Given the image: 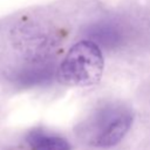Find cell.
<instances>
[{
	"instance_id": "obj_1",
	"label": "cell",
	"mask_w": 150,
	"mask_h": 150,
	"mask_svg": "<svg viewBox=\"0 0 150 150\" xmlns=\"http://www.w3.org/2000/svg\"><path fill=\"white\" fill-rule=\"evenodd\" d=\"M103 67L104 60L100 47L93 41L83 40L68 50L60 66L59 77L69 86H93L100 81Z\"/></svg>"
},
{
	"instance_id": "obj_2",
	"label": "cell",
	"mask_w": 150,
	"mask_h": 150,
	"mask_svg": "<svg viewBox=\"0 0 150 150\" xmlns=\"http://www.w3.org/2000/svg\"><path fill=\"white\" fill-rule=\"evenodd\" d=\"M131 123L132 115L129 111L121 108H108L95 121L91 143L100 148L112 146L125 136Z\"/></svg>"
},
{
	"instance_id": "obj_3",
	"label": "cell",
	"mask_w": 150,
	"mask_h": 150,
	"mask_svg": "<svg viewBox=\"0 0 150 150\" xmlns=\"http://www.w3.org/2000/svg\"><path fill=\"white\" fill-rule=\"evenodd\" d=\"M27 143L30 150H70L66 138L45 131H32L27 136Z\"/></svg>"
}]
</instances>
